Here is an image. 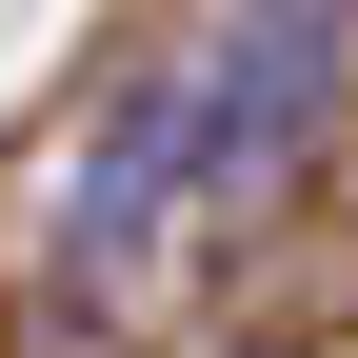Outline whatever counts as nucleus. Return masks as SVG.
Here are the masks:
<instances>
[{
	"label": "nucleus",
	"instance_id": "f257e3e1",
	"mask_svg": "<svg viewBox=\"0 0 358 358\" xmlns=\"http://www.w3.org/2000/svg\"><path fill=\"white\" fill-rule=\"evenodd\" d=\"M338 20H358V0H239V20L179 60V100H199V199H259V179L319 140V100H338Z\"/></svg>",
	"mask_w": 358,
	"mask_h": 358
},
{
	"label": "nucleus",
	"instance_id": "f03ea898",
	"mask_svg": "<svg viewBox=\"0 0 358 358\" xmlns=\"http://www.w3.org/2000/svg\"><path fill=\"white\" fill-rule=\"evenodd\" d=\"M239 358H279V338H239Z\"/></svg>",
	"mask_w": 358,
	"mask_h": 358
}]
</instances>
